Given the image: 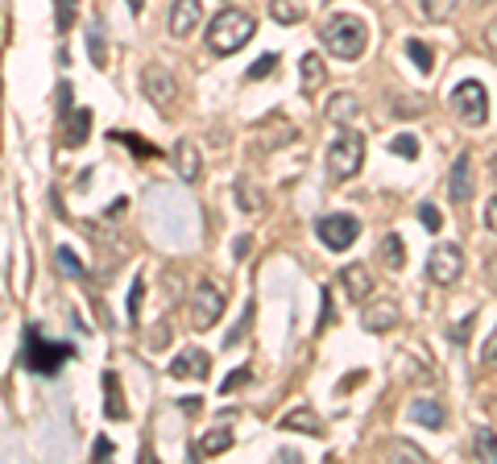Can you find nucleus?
I'll list each match as a JSON object with an SVG mask.
<instances>
[{"label": "nucleus", "mask_w": 497, "mask_h": 464, "mask_svg": "<svg viewBox=\"0 0 497 464\" xmlns=\"http://www.w3.org/2000/svg\"><path fill=\"white\" fill-rule=\"evenodd\" d=\"M170 158H174V171L183 174V183H195V179L204 174V162H199V150H195L191 141H174Z\"/></svg>", "instance_id": "15"}, {"label": "nucleus", "mask_w": 497, "mask_h": 464, "mask_svg": "<svg viewBox=\"0 0 497 464\" xmlns=\"http://www.w3.org/2000/svg\"><path fill=\"white\" fill-rule=\"evenodd\" d=\"M493 179H497V153H493Z\"/></svg>", "instance_id": "48"}, {"label": "nucleus", "mask_w": 497, "mask_h": 464, "mask_svg": "<svg viewBox=\"0 0 497 464\" xmlns=\"http://www.w3.org/2000/svg\"><path fill=\"white\" fill-rule=\"evenodd\" d=\"M248 378H253V373H248V365L232 369V373H228V378H224V386H220V394H232V390H237V386H245Z\"/></svg>", "instance_id": "36"}, {"label": "nucleus", "mask_w": 497, "mask_h": 464, "mask_svg": "<svg viewBox=\"0 0 497 464\" xmlns=\"http://www.w3.org/2000/svg\"><path fill=\"white\" fill-rule=\"evenodd\" d=\"M419 220L427 224V232H435V228H440V212H435L432 204H423V207H419Z\"/></svg>", "instance_id": "38"}, {"label": "nucleus", "mask_w": 497, "mask_h": 464, "mask_svg": "<svg viewBox=\"0 0 497 464\" xmlns=\"http://www.w3.org/2000/svg\"><path fill=\"white\" fill-rule=\"evenodd\" d=\"M87 133H92V112L87 109L71 112V120H66V145H83Z\"/></svg>", "instance_id": "23"}, {"label": "nucleus", "mask_w": 497, "mask_h": 464, "mask_svg": "<svg viewBox=\"0 0 497 464\" xmlns=\"http://www.w3.org/2000/svg\"><path fill=\"white\" fill-rule=\"evenodd\" d=\"M207 353H199V348H191V353H179L170 361V378H207Z\"/></svg>", "instance_id": "16"}, {"label": "nucleus", "mask_w": 497, "mask_h": 464, "mask_svg": "<svg viewBox=\"0 0 497 464\" xmlns=\"http://www.w3.org/2000/svg\"><path fill=\"white\" fill-rule=\"evenodd\" d=\"M481 369H497V328L485 345H481Z\"/></svg>", "instance_id": "37"}, {"label": "nucleus", "mask_w": 497, "mask_h": 464, "mask_svg": "<svg viewBox=\"0 0 497 464\" xmlns=\"http://www.w3.org/2000/svg\"><path fill=\"white\" fill-rule=\"evenodd\" d=\"M473 452H476V460H489V464H497V435L489 432V427H481V432H476V440H473Z\"/></svg>", "instance_id": "26"}, {"label": "nucleus", "mask_w": 497, "mask_h": 464, "mask_svg": "<svg viewBox=\"0 0 497 464\" xmlns=\"http://www.w3.org/2000/svg\"><path fill=\"white\" fill-rule=\"evenodd\" d=\"M319 38H324V46L332 50L336 58H344V63H353V58L365 55L369 46V30L361 17H348V13H340V17H332V22L319 30Z\"/></svg>", "instance_id": "2"}, {"label": "nucleus", "mask_w": 497, "mask_h": 464, "mask_svg": "<svg viewBox=\"0 0 497 464\" xmlns=\"http://www.w3.org/2000/svg\"><path fill=\"white\" fill-rule=\"evenodd\" d=\"M237 204H240V212H253V216H257L261 207V195H257V187H248V183H237Z\"/></svg>", "instance_id": "29"}, {"label": "nucleus", "mask_w": 497, "mask_h": 464, "mask_svg": "<svg viewBox=\"0 0 497 464\" xmlns=\"http://www.w3.org/2000/svg\"><path fill=\"white\" fill-rule=\"evenodd\" d=\"M224 315V291L216 282H199V291L191 294V328L195 332H207Z\"/></svg>", "instance_id": "6"}, {"label": "nucleus", "mask_w": 497, "mask_h": 464, "mask_svg": "<svg viewBox=\"0 0 497 464\" xmlns=\"http://www.w3.org/2000/svg\"><path fill=\"white\" fill-rule=\"evenodd\" d=\"M55 258H58V270H63L66 278H83V274H87V270H83V261H79V258H75V253H71V249H66V245L58 249Z\"/></svg>", "instance_id": "30"}, {"label": "nucleus", "mask_w": 497, "mask_h": 464, "mask_svg": "<svg viewBox=\"0 0 497 464\" xmlns=\"http://www.w3.org/2000/svg\"><path fill=\"white\" fill-rule=\"evenodd\" d=\"M92 452H96V460H104V456H109V452H112V443H109V440H104V435H100V440H96V448H92Z\"/></svg>", "instance_id": "45"}, {"label": "nucleus", "mask_w": 497, "mask_h": 464, "mask_svg": "<svg viewBox=\"0 0 497 464\" xmlns=\"http://www.w3.org/2000/svg\"><path fill=\"white\" fill-rule=\"evenodd\" d=\"M493 415H497V402H493Z\"/></svg>", "instance_id": "49"}, {"label": "nucleus", "mask_w": 497, "mask_h": 464, "mask_svg": "<svg viewBox=\"0 0 497 464\" xmlns=\"http://www.w3.org/2000/svg\"><path fill=\"white\" fill-rule=\"evenodd\" d=\"M232 448V432L228 427H220V432H207L204 440H199V448H195V456H220Z\"/></svg>", "instance_id": "22"}, {"label": "nucleus", "mask_w": 497, "mask_h": 464, "mask_svg": "<svg viewBox=\"0 0 497 464\" xmlns=\"http://www.w3.org/2000/svg\"><path fill=\"white\" fill-rule=\"evenodd\" d=\"M55 104H58V112H66V109H71V83H58Z\"/></svg>", "instance_id": "40"}, {"label": "nucleus", "mask_w": 497, "mask_h": 464, "mask_svg": "<svg viewBox=\"0 0 497 464\" xmlns=\"http://www.w3.org/2000/svg\"><path fill=\"white\" fill-rule=\"evenodd\" d=\"M460 274H465V253H460V245H435L432 258H427V278H432L435 286H456Z\"/></svg>", "instance_id": "7"}, {"label": "nucleus", "mask_w": 497, "mask_h": 464, "mask_svg": "<svg viewBox=\"0 0 497 464\" xmlns=\"http://www.w3.org/2000/svg\"><path fill=\"white\" fill-rule=\"evenodd\" d=\"M253 33H257V22H253L245 9H224V13H216V22L207 25V50L220 58L237 55Z\"/></svg>", "instance_id": "1"}, {"label": "nucleus", "mask_w": 497, "mask_h": 464, "mask_svg": "<svg viewBox=\"0 0 497 464\" xmlns=\"http://www.w3.org/2000/svg\"><path fill=\"white\" fill-rule=\"evenodd\" d=\"M75 13H79V0H55V30L58 33L75 30Z\"/></svg>", "instance_id": "27"}, {"label": "nucleus", "mask_w": 497, "mask_h": 464, "mask_svg": "<svg viewBox=\"0 0 497 464\" xmlns=\"http://www.w3.org/2000/svg\"><path fill=\"white\" fill-rule=\"evenodd\" d=\"M141 87H145V96L153 100V109L170 112L174 109V96H179V83L166 66H145V75H141Z\"/></svg>", "instance_id": "9"}, {"label": "nucleus", "mask_w": 497, "mask_h": 464, "mask_svg": "<svg viewBox=\"0 0 497 464\" xmlns=\"http://www.w3.org/2000/svg\"><path fill=\"white\" fill-rule=\"evenodd\" d=\"M299 71H303V87L311 92V87H319L327 79V66L319 55H303V63H299Z\"/></svg>", "instance_id": "24"}, {"label": "nucleus", "mask_w": 497, "mask_h": 464, "mask_svg": "<svg viewBox=\"0 0 497 464\" xmlns=\"http://www.w3.org/2000/svg\"><path fill=\"white\" fill-rule=\"evenodd\" d=\"M340 286H344V294L353 302H369V294H373V274H369V266L353 261V266L340 270Z\"/></svg>", "instance_id": "13"}, {"label": "nucleus", "mask_w": 497, "mask_h": 464, "mask_svg": "<svg viewBox=\"0 0 497 464\" xmlns=\"http://www.w3.org/2000/svg\"><path fill=\"white\" fill-rule=\"evenodd\" d=\"M419 9L427 22H448L456 13V0H419Z\"/></svg>", "instance_id": "28"}, {"label": "nucleus", "mask_w": 497, "mask_h": 464, "mask_svg": "<svg viewBox=\"0 0 497 464\" xmlns=\"http://www.w3.org/2000/svg\"><path fill=\"white\" fill-rule=\"evenodd\" d=\"M389 452L402 456V460H414V464L427 460V456H423V448H414V443H406V440H394V443H389Z\"/></svg>", "instance_id": "33"}, {"label": "nucleus", "mask_w": 497, "mask_h": 464, "mask_svg": "<svg viewBox=\"0 0 497 464\" xmlns=\"http://www.w3.org/2000/svg\"><path fill=\"white\" fill-rule=\"evenodd\" d=\"M361 162H365V137L357 129H344L327 150V174L336 183H348L361 174Z\"/></svg>", "instance_id": "3"}, {"label": "nucleus", "mask_w": 497, "mask_h": 464, "mask_svg": "<svg viewBox=\"0 0 497 464\" xmlns=\"http://www.w3.org/2000/svg\"><path fill=\"white\" fill-rule=\"evenodd\" d=\"M411 419L419 423V427H432V432H440L443 423H448V410H443L440 398H432V394H423V398L411 402Z\"/></svg>", "instance_id": "14"}, {"label": "nucleus", "mask_w": 497, "mask_h": 464, "mask_svg": "<svg viewBox=\"0 0 497 464\" xmlns=\"http://www.w3.org/2000/svg\"><path fill=\"white\" fill-rule=\"evenodd\" d=\"M389 150L398 153V158H419V141H414L411 133H398V137L389 141Z\"/></svg>", "instance_id": "31"}, {"label": "nucleus", "mask_w": 497, "mask_h": 464, "mask_svg": "<svg viewBox=\"0 0 497 464\" xmlns=\"http://www.w3.org/2000/svg\"><path fill=\"white\" fill-rule=\"evenodd\" d=\"M166 345H170V328H158V332H153V340H150V348H166Z\"/></svg>", "instance_id": "44"}, {"label": "nucleus", "mask_w": 497, "mask_h": 464, "mask_svg": "<svg viewBox=\"0 0 497 464\" xmlns=\"http://www.w3.org/2000/svg\"><path fill=\"white\" fill-rule=\"evenodd\" d=\"M141 294H145V286H141V278L133 282V294H129V320H137V311H141Z\"/></svg>", "instance_id": "39"}, {"label": "nucleus", "mask_w": 497, "mask_h": 464, "mask_svg": "<svg viewBox=\"0 0 497 464\" xmlns=\"http://www.w3.org/2000/svg\"><path fill=\"white\" fill-rule=\"evenodd\" d=\"M406 55H411V63L419 66L423 75H432V71H435V55H432V46H427V42H414V38H411V42H406Z\"/></svg>", "instance_id": "25"}, {"label": "nucleus", "mask_w": 497, "mask_h": 464, "mask_svg": "<svg viewBox=\"0 0 497 464\" xmlns=\"http://www.w3.org/2000/svg\"><path fill=\"white\" fill-rule=\"evenodd\" d=\"M125 4H129L133 13H141V9H145V0H125Z\"/></svg>", "instance_id": "47"}, {"label": "nucleus", "mask_w": 497, "mask_h": 464, "mask_svg": "<svg viewBox=\"0 0 497 464\" xmlns=\"http://www.w3.org/2000/svg\"><path fill=\"white\" fill-rule=\"evenodd\" d=\"M104 394H109V398H104V415H109V419H125L129 407H125V398H120V381L112 378V373H104Z\"/></svg>", "instance_id": "21"}, {"label": "nucleus", "mask_w": 497, "mask_h": 464, "mask_svg": "<svg viewBox=\"0 0 497 464\" xmlns=\"http://www.w3.org/2000/svg\"><path fill=\"white\" fill-rule=\"evenodd\" d=\"M452 109H456V117L465 120V125H485L489 92L476 83V79H465V83H456V92H452Z\"/></svg>", "instance_id": "5"}, {"label": "nucleus", "mask_w": 497, "mask_h": 464, "mask_svg": "<svg viewBox=\"0 0 497 464\" xmlns=\"http://www.w3.org/2000/svg\"><path fill=\"white\" fill-rule=\"evenodd\" d=\"M378 253H381V261H386L389 270H402V266H406V249H402L398 232H386V237H381V245H378Z\"/></svg>", "instance_id": "20"}, {"label": "nucleus", "mask_w": 497, "mask_h": 464, "mask_svg": "<svg viewBox=\"0 0 497 464\" xmlns=\"http://www.w3.org/2000/svg\"><path fill=\"white\" fill-rule=\"evenodd\" d=\"M87 46H92V63L96 66L109 63V55H104V30H100V25L96 30H87Z\"/></svg>", "instance_id": "32"}, {"label": "nucleus", "mask_w": 497, "mask_h": 464, "mask_svg": "<svg viewBox=\"0 0 497 464\" xmlns=\"http://www.w3.org/2000/svg\"><path fill=\"white\" fill-rule=\"evenodd\" d=\"M270 17L278 25H299L307 17V9H303V0H270Z\"/></svg>", "instance_id": "19"}, {"label": "nucleus", "mask_w": 497, "mask_h": 464, "mask_svg": "<svg viewBox=\"0 0 497 464\" xmlns=\"http://www.w3.org/2000/svg\"><path fill=\"white\" fill-rule=\"evenodd\" d=\"M199 22H204V4H199V0H174L166 30H170V38L183 42V38H191V33L199 30Z\"/></svg>", "instance_id": "10"}, {"label": "nucleus", "mask_w": 497, "mask_h": 464, "mask_svg": "<svg viewBox=\"0 0 497 464\" xmlns=\"http://www.w3.org/2000/svg\"><path fill=\"white\" fill-rule=\"evenodd\" d=\"M468 328H473V315H468V320H460V324L452 328V340H456V345H465V340H468Z\"/></svg>", "instance_id": "42"}, {"label": "nucleus", "mask_w": 497, "mask_h": 464, "mask_svg": "<svg viewBox=\"0 0 497 464\" xmlns=\"http://www.w3.org/2000/svg\"><path fill=\"white\" fill-rule=\"evenodd\" d=\"M361 112V100L357 96H348V92H336L332 100H327V109H324V117L332 120V125H348V120Z\"/></svg>", "instance_id": "17"}, {"label": "nucleus", "mask_w": 497, "mask_h": 464, "mask_svg": "<svg viewBox=\"0 0 497 464\" xmlns=\"http://www.w3.org/2000/svg\"><path fill=\"white\" fill-rule=\"evenodd\" d=\"M274 66H278V55H261L257 63L248 66V79H266V75H274Z\"/></svg>", "instance_id": "34"}, {"label": "nucleus", "mask_w": 497, "mask_h": 464, "mask_svg": "<svg viewBox=\"0 0 497 464\" xmlns=\"http://www.w3.org/2000/svg\"><path fill=\"white\" fill-rule=\"evenodd\" d=\"M485 42H489V46H493V50H497V22H493V25H489V30H485Z\"/></svg>", "instance_id": "46"}, {"label": "nucleus", "mask_w": 497, "mask_h": 464, "mask_svg": "<svg viewBox=\"0 0 497 464\" xmlns=\"http://www.w3.org/2000/svg\"><path fill=\"white\" fill-rule=\"evenodd\" d=\"M485 286H489V291L497 294V253H493V258L485 261Z\"/></svg>", "instance_id": "41"}, {"label": "nucleus", "mask_w": 497, "mask_h": 464, "mask_svg": "<svg viewBox=\"0 0 497 464\" xmlns=\"http://www.w3.org/2000/svg\"><path fill=\"white\" fill-rule=\"evenodd\" d=\"M448 195H452V204H468L473 199V153H460L452 162V174H448Z\"/></svg>", "instance_id": "12"}, {"label": "nucleus", "mask_w": 497, "mask_h": 464, "mask_svg": "<svg viewBox=\"0 0 497 464\" xmlns=\"http://www.w3.org/2000/svg\"><path fill=\"white\" fill-rule=\"evenodd\" d=\"M485 228H489V232H497V195L485 204Z\"/></svg>", "instance_id": "43"}, {"label": "nucleus", "mask_w": 497, "mask_h": 464, "mask_svg": "<svg viewBox=\"0 0 497 464\" xmlns=\"http://www.w3.org/2000/svg\"><path fill=\"white\" fill-rule=\"evenodd\" d=\"M398 320H402V311H398V302L394 299H381V302H369L365 307V315H361V324H365V332H394L398 328Z\"/></svg>", "instance_id": "11"}, {"label": "nucleus", "mask_w": 497, "mask_h": 464, "mask_svg": "<svg viewBox=\"0 0 497 464\" xmlns=\"http://www.w3.org/2000/svg\"><path fill=\"white\" fill-rule=\"evenodd\" d=\"M315 232H319V241H324L327 249H336V253H340V249H348L353 241L361 237V224L353 216H344V212H336V216L319 220V224H315Z\"/></svg>", "instance_id": "8"}, {"label": "nucleus", "mask_w": 497, "mask_h": 464, "mask_svg": "<svg viewBox=\"0 0 497 464\" xmlns=\"http://www.w3.org/2000/svg\"><path fill=\"white\" fill-rule=\"evenodd\" d=\"M71 356H75V348H71V345H50V340H42L38 332H25L22 365L30 369V373H58L63 361H71Z\"/></svg>", "instance_id": "4"}, {"label": "nucleus", "mask_w": 497, "mask_h": 464, "mask_svg": "<svg viewBox=\"0 0 497 464\" xmlns=\"http://www.w3.org/2000/svg\"><path fill=\"white\" fill-rule=\"evenodd\" d=\"M282 427H291V432H303V435H319V432H324V423H319V415H315L311 407L291 410V415L282 419Z\"/></svg>", "instance_id": "18"}, {"label": "nucleus", "mask_w": 497, "mask_h": 464, "mask_svg": "<svg viewBox=\"0 0 497 464\" xmlns=\"http://www.w3.org/2000/svg\"><path fill=\"white\" fill-rule=\"evenodd\" d=\"M248 324H253V307H245V311H240V324L224 336V345H228V348H232V345H240V336H245V328H248Z\"/></svg>", "instance_id": "35"}]
</instances>
